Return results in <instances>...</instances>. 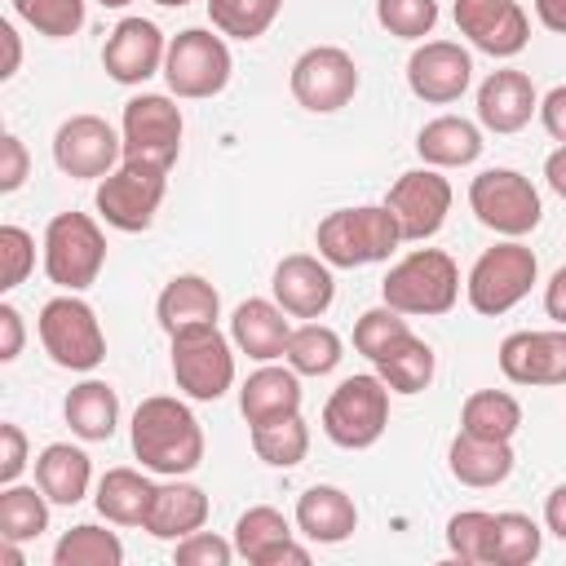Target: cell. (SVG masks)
I'll use <instances>...</instances> for the list:
<instances>
[{
	"label": "cell",
	"mask_w": 566,
	"mask_h": 566,
	"mask_svg": "<svg viewBox=\"0 0 566 566\" xmlns=\"http://www.w3.org/2000/svg\"><path fill=\"white\" fill-rule=\"evenodd\" d=\"M283 314H287L283 305L261 301V296H248V301L234 310V318H230L234 345H239L248 358H256V363L283 358V354H287V336H292V323H287Z\"/></svg>",
	"instance_id": "603a6c76"
},
{
	"label": "cell",
	"mask_w": 566,
	"mask_h": 566,
	"mask_svg": "<svg viewBox=\"0 0 566 566\" xmlns=\"http://www.w3.org/2000/svg\"><path fill=\"white\" fill-rule=\"evenodd\" d=\"M119 133H124V159L168 172L181 150V111L164 93H142L124 106Z\"/></svg>",
	"instance_id": "7c38bea8"
},
{
	"label": "cell",
	"mask_w": 566,
	"mask_h": 566,
	"mask_svg": "<svg viewBox=\"0 0 566 566\" xmlns=\"http://www.w3.org/2000/svg\"><path fill=\"white\" fill-rule=\"evenodd\" d=\"M296 526L314 544H340L358 526V509L340 486H310L296 500Z\"/></svg>",
	"instance_id": "484cf974"
},
{
	"label": "cell",
	"mask_w": 566,
	"mask_h": 566,
	"mask_svg": "<svg viewBox=\"0 0 566 566\" xmlns=\"http://www.w3.org/2000/svg\"><path fill=\"white\" fill-rule=\"evenodd\" d=\"M544 314H548L557 327H566V265L553 270L548 287H544Z\"/></svg>",
	"instance_id": "816d5d0a"
},
{
	"label": "cell",
	"mask_w": 566,
	"mask_h": 566,
	"mask_svg": "<svg viewBox=\"0 0 566 566\" xmlns=\"http://www.w3.org/2000/svg\"><path fill=\"white\" fill-rule=\"evenodd\" d=\"M274 301L292 314V318H318L327 314L332 296H336V283H332V265L323 256H310V252H292L274 265Z\"/></svg>",
	"instance_id": "ffe728a7"
},
{
	"label": "cell",
	"mask_w": 566,
	"mask_h": 566,
	"mask_svg": "<svg viewBox=\"0 0 566 566\" xmlns=\"http://www.w3.org/2000/svg\"><path fill=\"white\" fill-rule=\"evenodd\" d=\"M239 411L248 424H265L279 416L301 411V380L292 367H261L239 389Z\"/></svg>",
	"instance_id": "83f0119b"
},
{
	"label": "cell",
	"mask_w": 566,
	"mask_h": 566,
	"mask_svg": "<svg viewBox=\"0 0 566 566\" xmlns=\"http://www.w3.org/2000/svg\"><path fill=\"white\" fill-rule=\"evenodd\" d=\"M318 256L327 265L354 270V265H371V261H389V252L402 243L398 217L385 203H363V208H336L318 221L314 230Z\"/></svg>",
	"instance_id": "7a4b0ae2"
},
{
	"label": "cell",
	"mask_w": 566,
	"mask_h": 566,
	"mask_svg": "<svg viewBox=\"0 0 566 566\" xmlns=\"http://www.w3.org/2000/svg\"><path fill=\"white\" fill-rule=\"evenodd\" d=\"M292 97L305 106V111H340L354 93H358V66L345 49L336 44H314L305 49L296 62H292Z\"/></svg>",
	"instance_id": "4fadbf2b"
},
{
	"label": "cell",
	"mask_w": 566,
	"mask_h": 566,
	"mask_svg": "<svg viewBox=\"0 0 566 566\" xmlns=\"http://www.w3.org/2000/svg\"><path fill=\"white\" fill-rule=\"evenodd\" d=\"M411 327H407V314H398L394 305H376V310H367V314H358V323H354V349L363 354V358H380L398 336H407Z\"/></svg>",
	"instance_id": "7bdbcfd3"
},
{
	"label": "cell",
	"mask_w": 566,
	"mask_h": 566,
	"mask_svg": "<svg viewBox=\"0 0 566 566\" xmlns=\"http://www.w3.org/2000/svg\"><path fill=\"white\" fill-rule=\"evenodd\" d=\"M389 424V385L380 376H345L327 407H323V433L345 447V451H363L371 447Z\"/></svg>",
	"instance_id": "5b68a950"
},
{
	"label": "cell",
	"mask_w": 566,
	"mask_h": 566,
	"mask_svg": "<svg viewBox=\"0 0 566 566\" xmlns=\"http://www.w3.org/2000/svg\"><path fill=\"white\" fill-rule=\"evenodd\" d=\"M22 354V314L13 305H0V358L13 363Z\"/></svg>",
	"instance_id": "f907efd6"
},
{
	"label": "cell",
	"mask_w": 566,
	"mask_h": 566,
	"mask_svg": "<svg viewBox=\"0 0 566 566\" xmlns=\"http://www.w3.org/2000/svg\"><path fill=\"white\" fill-rule=\"evenodd\" d=\"M172 380L195 402H212V398H221L230 389L234 354H230V340L217 332V323L186 327V332L172 336Z\"/></svg>",
	"instance_id": "8fae6325"
},
{
	"label": "cell",
	"mask_w": 566,
	"mask_h": 566,
	"mask_svg": "<svg viewBox=\"0 0 566 566\" xmlns=\"http://www.w3.org/2000/svg\"><path fill=\"white\" fill-rule=\"evenodd\" d=\"M376 22L398 40H424L438 22V0H376Z\"/></svg>",
	"instance_id": "ee69618b"
},
{
	"label": "cell",
	"mask_w": 566,
	"mask_h": 566,
	"mask_svg": "<svg viewBox=\"0 0 566 566\" xmlns=\"http://www.w3.org/2000/svg\"><path fill=\"white\" fill-rule=\"evenodd\" d=\"M62 416H66V424H71L75 438L106 442L115 433V420H119V398H115V389L106 380H84V385H75L66 394Z\"/></svg>",
	"instance_id": "4dcf8cb0"
},
{
	"label": "cell",
	"mask_w": 566,
	"mask_h": 566,
	"mask_svg": "<svg viewBox=\"0 0 566 566\" xmlns=\"http://www.w3.org/2000/svg\"><path fill=\"white\" fill-rule=\"evenodd\" d=\"M252 451L274 464V469H292L305 460L310 451V429L301 420V411L292 416H279V420H265V424H252Z\"/></svg>",
	"instance_id": "e575fe53"
},
{
	"label": "cell",
	"mask_w": 566,
	"mask_h": 566,
	"mask_svg": "<svg viewBox=\"0 0 566 566\" xmlns=\"http://www.w3.org/2000/svg\"><path fill=\"white\" fill-rule=\"evenodd\" d=\"M124 562V544L115 531L102 526H71L57 548H53V566H119Z\"/></svg>",
	"instance_id": "74e56055"
},
{
	"label": "cell",
	"mask_w": 566,
	"mask_h": 566,
	"mask_svg": "<svg viewBox=\"0 0 566 566\" xmlns=\"http://www.w3.org/2000/svg\"><path fill=\"white\" fill-rule=\"evenodd\" d=\"M535 557H539V526L526 513H495L491 566H526Z\"/></svg>",
	"instance_id": "60d3db41"
},
{
	"label": "cell",
	"mask_w": 566,
	"mask_h": 566,
	"mask_svg": "<svg viewBox=\"0 0 566 566\" xmlns=\"http://www.w3.org/2000/svg\"><path fill=\"white\" fill-rule=\"evenodd\" d=\"M283 358L296 376H327L340 363V336L327 323H301V327H292Z\"/></svg>",
	"instance_id": "d590c367"
},
{
	"label": "cell",
	"mask_w": 566,
	"mask_h": 566,
	"mask_svg": "<svg viewBox=\"0 0 566 566\" xmlns=\"http://www.w3.org/2000/svg\"><path fill=\"white\" fill-rule=\"evenodd\" d=\"M544 177H548V186L566 199V146H557V150L544 159Z\"/></svg>",
	"instance_id": "9f6ffc18"
},
{
	"label": "cell",
	"mask_w": 566,
	"mask_h": 566,
	"mask_svg": "<svg viewBox=\"0 0 566 566\" xmlns=\"http://www.w3.org/2000/svg\"><path fill=\"white\" fill-rule=\"evenodd\" d=\"M102 261H106V239L88 212H57L44 226V274L62 292H84L88 283H97Z\"/></svg>",
	"instance_id": "277c9868"
},
{
	"label": "cell",
	"mask_w": 566,
	"mask_h": 566,
	"mask_svg": "<svg viewBox=\"0 0 566 566\" xmlns=\"http://www.w3.org/2000/svg\"><path fill=\"white\" fill-rule=\"evenodd\" d=\"M27 177H31V155H27V146H22L13 133H4V137H0V190L13 195Z\"/></svg>",
	"instance_id": "7dc6e473"
},
{
	"label": "cell",
	"mask_w": 566,
	"mask_h": 566,
	"mask_svg": "<svg viewBox=\"0 0 566 566\" xmlns=\"http://www.w3.org/2000/svg\"><path fill=\"white\" fill-rule=\"evenodd\" d=\"M88 455L71 442H49L35 455V486L49 495V504H80L88 491Z\"/></svg>",
	"instance_id": "f546056e"
},
{
	"label": "cell",
	"mask_w": 566,
	"mask_h": 566,
	"mask_svg": "<svg viewBox=\"0 0 566 566\" xmlns=\"http://www.w3.org/2000/svg\"><path fill=\"white\" fill-rule=\"evenodd\" d=\"M155 500V482L142 478L137 469H106L97 482V513L115 526H146Z\"/></svg>",
	"instance_id": "1f68e13d"
},
{
	"label": "cell",
	"mask_w": 566,
	"mask_h": 566,
	"mask_svg": "<svg viewBox=\"0 0 566 566\" xmlns=\"http://www.w3.org/2000/svg\"><path fill=\"white\" fill-rule=\"evenodd\" d=\"M35 265V239L22 226H0V292H13Z\"/></svg>",
	"instance_id": "f6af8a7d"
},
{
	"label": "cell",
	"mask_w": 566,
	"mask_h": 566,
	"mask_svg": "<svg viewBox=\"0 0 566 566\" xmlns=\"http://www.w3.org/2000/svg\"><path fill=\"white\" fill-rule=\"evenodd\" d=\"M18 18L49 40H66L84 27V0H13Z\"/></svg>",
	"instance_id": "b9f144b4"
},
{
	"label": "cell",
	"mask_w": 566,
	"mask_h": 566,
	"mask_svg": "<svg viewBox=\"0 0 566 566\" xmlns=\"http://www.w3.org/2000/svg\"><path fill=\"white\" fill-rule=\"evenodd\" d=\"M380 296L398 314H447L460 296V270L442 248H416L389 265Z\"/></svg>",
	"instance_id": "3957f363"
},
{
	"label": "cell",
	"mask_w": 566,
	"mask_h": 566,
	"mask_svg": "<svg viewBox=\"0 0 566 566\" xmlns=\"http://www.w3.org/2000/svg\"><path fill=\"white\" fill-rule=\"evenodd\" d=\"M460 429L478 438H513L522 429V402L504 389H478L460 407Z\"/></svg>",
	"instance_id": "836d02e7"
},
{
	"label": "cell",
	"mask_w": 566,
	"mask_h": 566,
	"mask_svg": "<svg viewBox=\"0 0 566 566\" xmlns=\"http://www.w3.org/2000/svg\"><path fill=\"white\" fill-rule=\"evenodd\" d=\"M203 522H208V495L190 482H168V486H155L142 531H150L155 539H186L203 531Z\"/></svg>",
	"instance_id": "d4e9b609"
},
{
	"label": "cell",
	"mask_w": 566,
	"mask_h": 566,
	"mask_svg": "<svg viewBox=\"0 0 566 566\" xmlns=\"http://www.w3.org/2000/svg\"><path fill=\"white\" fill-rule=\"evenodd\" d=\"M155 314H159V327H164L168 336H177V332H186V327H208V323H217L221 296H217V287H212L203 274H177V279L164 283V292H159V301H155Z\"/></svg>",
	"instance_id": "cb8c5ba5"
},
{
	"label": "cell",
	"mask_w": 566,
	"mask_h": 566,
	"mask_svg": "<svg viewBox=\"0 0 566 566\" xmlns=\"http://www.w3.org/2000/svg\"><path fill=\"white\" fill-rule=\"evenodd\" d=\"M539 111V93L522 71H491L478 88V119L491 133H517Z\"/></svg>",
	"instance_id": "7402d4cb"
},
{
	"label": "cell",
	"mask_w": 566,
	"mask_h": 566,
	"mask_svg": "<svg viewBox=\"0 0 566 566\" xmlns=\"http://www.w3.org/2000/svg\"><path fill=\"white\" fill-rule=\"evenodd\" d=\"M500 371L513 385H566V327L504 336Z\"/></svg>",
	"instance_id": "d6986e66"
},
{
	"label": "cell",
	"mask_w": 566,
	"mask_h": 566,
	"mask_svg": "<svg viewBox=\"0 0 566 566\" xmlns=\"http://www.w3.org/2000/svg\"><path fill=\"white\" fill-rule=\"evenodd\" d=\"M133 455L155 473H190L203 460V429L195 411L168 394L142 398L133 411Z\"/></svg>",
	"instance_id": "6da1fadb"
},
{
	"label": "cell",
	"mask_w": 566,
	"mask_h": 566,
	"mask_svg": "<svg viewBox=\"0 0 566 566\" xmlns=\"http://www.w3.org/2000/svg\"><path fill=\"white\" fill-rule=\"evenodd\" d=\"M0 53H4V62H0V80H9V75L18 71V62H22V44H18L13 22H0Z\"/></svg>",
	"instance_id": "db71d44e"
},
{
	"label": "cell",
	"mask_w": 566,
	"mask_h": 566,
	"mask_svg": "<svg viewBox=\"0 0 566 566\" xmlns=\"http://www.w3.org/2000/svg\"><path fill=\"white\" fill-rule=\"evenodd\" d=\"M53 164L66 177H106L124 164V133L102 115H71L53 133Z\"/></svg>",
	"instance_id": "5bb4252c"
},
{
	"label": "cell",
	"mask_w": 566,
	"mask_h": 566,
	"mask_svg": "<svg viewBox=\"0 0 566 566\" xmlns=\"http://www.w3.org/2000/svg\"><path fill=\"white\" fill-rule=\"evenodd\" d=\"M49 526V495L40 486H13L0 491V539H35Z\"/></svg>",
	"instance_id": "8d00e7d4"
},
{
	"label": "cell",
	"mask_w": 566,
	"mask_h": 566,
	"mask_svg": "<svg viewBox=\"0 0 566 566\" xmlns=\"http://www.w3.org/2000/svg\"><path fill=\"white\" fill-rule=\"evenodd\" d=\"M447 544H451V557L464 562V566H491V553H495V513H482V509H464L447 522Z\"/></svg>",
	"instance_id": "f35d334b"
},
{
	"label": "cell",
	"mask_w": 566,
	"mask_h": 566,
	"mask_svg": "<svg viewBox=\"0 0 566 566\" xmlns=\"http://www.w3.org/2000/svg\"><path fill=\"white\" fill-rule=\"evenodd\" d=\"M283 0H208V18L221 35L234 40H256L270 31V22L279 18Z\"/></svg>",
	"instance_id": "ab89813d"
},
{
	"label": "cell",
	"mask_w": 566,
	"mask_h": 566,
	"mask_svg": "<svg viewBox=\"0 0 566 566\" xmlns=\"http://www.w3.org/2000/svg\"><path fill=\"white\" fill-rule=\"evenodd\" d=\"M376 376H380L394 394H420V389H429V380H433V349H429L416 332H407V336H398V340L376 358Z\"/></svg>",
	"instance_id": "d6a6232c"
},
{
	"label": "cell",
	"mask_w": 566,
	"mask_h": 566,
	"mask_svg": "<svg viewBox=\"0 0 566 566\" xmlns=\"http://www.w3.org/2000/svg\"><path fill=\"white\" fill-rule=\"evenodd\" d=\"M234 548L252 566H305L310 562V548H301L292 539L287 517L279 509H270V504H256V509L239 513V522H234Z\"/></svg>",
	"instance_id": "44dd1931"
},
{
	"label": "cell",
	"mask_w": 566,
	"mask_h": 566,
	"mask_svg": "<svg viewBox=\"0 0 566 566\" xmlns=\"http://www.w3.org/2000/svg\"><path fill=\"white\" fill-rule=\"evenodd\" d=\"M544 522H548V531H553L557 539H566V482L548 491V500H544Z\"/></svg>",
	"instance_id": "f5cc1de1"
},
{
	"label": "cell",
	"mask_w": 566,
	"mask_h": 566,
	"mask_svg": "<svg viewBox=\"0 0 566 566\" xmlns=\"http://www.w3.org/2000/svg\"><path fill=\"white\" fill-rule=\"evenodd\" d=\"M35 327H40L44 354H49L57 367H66V371H93V367L106 358L102 323H97L93 305H84L75 292L44 301Z\"/></svg>",
	"instance_id": "8992f818"
},
{
	"label": "cell",
	"mask_w": 566,
	"mask_h": 566,
	"mask_svg": "<svg viewBox=\"0 0 566 566\" xmlns=\"http://www.w3.org/2000/svg\"><path fill=\"white\" fill-rule=\"evenodd\" d=\"M164 80L177 97H212L230 84V49L208 27L177 31L164 53Z\"/></svg>",
	"instance_id": "9c48e42d"
},
{
	"label": "cell",
	"mask_w": 566,
	"mask_h": 566,
	"mask_svg": "<svg viewBox=\"0 0 566 566\" xmlns=\"http://www.w3.org/2000/svg\"><path fill=\"white\" fill-rule=\"evenodd\" d=\"M385 208L398 217L402 239H411V243L429 239L442 230V221L451 212V181L438 168H411L389 186Z\"/></svg>",
	"instance_id": "9a60e30c"
},
{
	"label": "cell",
	"mask_w": 566,
	"mask_h": 566,
	"mask_svg": "<svg viewBox=\"0 0 566 566\" xmlns=\"http://www.w3.org/2000/svg\"><path fill=\"white\" fill-rule=\"evenodd\" d=\"M473 80V62L455 40H424L411 57H407V84L420 102L429 106H447L455 102Z\"/></svg>",
	"instance_id": "2e32d148"
},
{
	"label": "cell",
	"mask_w": 566,
	"mask_h": 566,
	"mask_svg": "<svg viewBox=\"0 0 566 566\" xmlns=\"http://www.w3.org/2000/svg\"><path fill=\"white\" fill-rule=\"evenodd\" d=\"M102 4H106V9H124L128 0H102Z\"/></svg>",
	"instance_id": "680465c9"
},
{
	"label": "cell",
	"mask_w": 566,
	"mask_h": 566,
	"mask_svg": "<svg viewBox=\"0 0 566 566\" xmlns=\"http://www.w3.org/2000/svg\"><path fill=\"white\" fill-rule=\"evenodd\" d=\"M455 27L491 57H513L531 40V22L517 0H455Z\"/></svg>",
	"instance_id": "e0dca14e"
},
{
	"label": "cell",
	"mask_w": 566,
	"mask_h": 566,
	"mask_svg": "<svg viewBox=\"0 0 566 566\" xmlns=\"http://www.w3.org/2000/svg\"><path fill=\"white\" fill-rule=\"evenodd\" d=\"M447 464L464 486H500L513 473V447L504 438H478L460 429L451 438Z\"/></svg>",
	"instance_id": "4316f807"
},
{
	"label": "cell",
	"mask_w": 566,
	"mask_h": 566,
	"mask_svg": "<svg viewBox=\"0 0 566 566\" xmlns=\"http://www.w3.org/2000/svg\"><path fill=\"white\" fill-rule=\"evenodd\" d=\"M535 274H539V261H535V252H531L526 243H517V239L495 243V248H486V252L473 261V270H469V283H464V287H469V305H473L478 314L495 318V314L513 310V305L531 292Z\"/></svg>",
	"instance_id": "ba28073f"
},
{
	"label": "cell",
	"mask_w": 566,
	"mask_h": 566,
	"mask_svg": "<svg viewBox=\"0 0 566 566\" xmlns=\"http://www.w3.org/2000/svg\"><path fill=\"white\" fill-rule=\"evenodd\" d=\"M164 186H168V172L164 168H150V164H133L124 159L115 172H106L97 181V212L106 226L124 230V234H137L155 221L159 203H164Z\"/></svg>",
	"instance_id": "30bf717a"
},
{
	"label": "cell",
	"mask_w": 566,
	"mask_h": 566,
	"mask_svg": "<svg viewBox=\"0 0 566 566\" xmlns=\"http://www.w3.org/2000/svg\"><path fill=\"white\" fill-rule=\"evenodd\" d=\"M416 150L429 168H464L482 155V133L464 115H438L420 128Z\"/></svg>",
	"instance_id": "f1b7e54d"
},
{
	"label": "cell",
	"mask_w": 566,
	"mask_h": 566,
	"mask_svg": "<svg viewBox=\"0 0 566 566\" xmlns=\"http://www.w3.org/2000/svg\"><path fill=\"white\" fill-rule=\"evenodd\" d=\"M469 208L478 212V221L504 239H522L539 226L544 208H539V190L531 186V177L513 172V168H486L469 181Z\"/></svg>",
	"instance_id": "52a82bcc"
},
{
	"label": "cell",
	"mask_w": 566,
	"mask_h": 566,
	"mask_svg": "<svg viewBox=\"0 0 566 566\" xmlns=\"http://www.w3.org/2000/svg\"><path fill=\"white\" fill-rule=\"evenodd\" d=\"M155 4H164V9H181V4H190V0H155Z\"/></svg>",
	"instance_id": "6f0895ef"
},
{
	"label": "cell",
	"mask_w": 566,
	"mask_h": 566,
	"mask_svg": "<svg viewBox=\"0 0 566 566\" xmlns=\"http://www.w3.org/2000/svg\"><path fill=\"white\" fill-rule=\"evenodd\" d=\"M539 119H544L548 137L566 146V84H557V88H548L539 97Z\"/></svg>",
	"instance_id": "681fc988"
},
{
	"label": "cell",
	"mask_w": 566,
	"mask_h": 566,
	"mask_svg": "<svg viewBox=\"0 0 566 566\" xmlns=\"http://www.w3.org/2000/svg\"><path fill=\"white\" fill-rule=\"evenodd\" d=\"M27 469V433L4 420L0 424V482H18V473Z\"/></svg>",
	"instance_id": "c3c4849f"
},
{
	"label": "cell",
	"mask_w": 566,
	"mask_h": 566,
	"mask_svg": "<svg viewBox=\"0 0 566 566\" xmlns=\"http://www.w3.org/2000/svg\"><path fill=\"white\" fill-rule=\"evenodd\" d=\"M181 566H230V557H234V548L221 539V535H212V531H195V535H186V539H177V553H172Z\"/></svg>",
	"instance_id": "bcb514c9"
},
{
	"label": "cell",
	"mask_w": 566,
	"mask_h": 566,
	"mask_svg": "<svg viewBox=\"0 0 566 566\" xmlns=\"http://www.w3.org/2000/svg\"><path fill=\"white\" fill-rule=\"evenodd\" d=\"M535 18H539L548 31L566 35V0H535Z\"/></svg>",
	"instance_id": "11a10c76"
},
{
	"label": "cell",
	"mask_w": 566,
	"mask_h": 566,
	"mask_svg": "<svg viewBox=\"0 0 566 566\" xmlns=\"http://www.w3.org/2000/svg\"><path fill=\"white\" fill-rule=\"evenodd\" d=\"M164 35L150 18H119L102 44V66L115 84H142L164 66Z\"/></svg>",
	"instance_id": "ac0fdd59"
}]
</instances>
